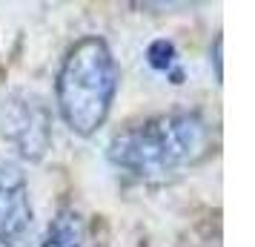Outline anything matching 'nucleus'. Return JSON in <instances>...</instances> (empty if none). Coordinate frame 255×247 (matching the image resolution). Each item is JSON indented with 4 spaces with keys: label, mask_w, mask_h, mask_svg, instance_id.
<instances>
[{
    "label": "nucleus",
    "mask_w": 255,
    "mask_h": 247,
    "mask_svg": "<svg viewBox=\"0 0 255 247\" xmlns=\"http://www.w3.org/2000/svg\"><path fill=\"white\" fill-rule=\"evenodd\" d=\"M212 153V127L198 112H166L118 132L109 144V161L140 181H158Z\"/></svg>",
    "instance_id": "1"
},
{
    "label": "nucleus",
    "mask_w": 255,
    "mask_h": 247,
    "mask_svg": "<svg viewBox=\"0 0 255 247\" xmlns=\"http://www.w3.org/2000/svg\"><path fill=\"white\" fill-rule=\"evenodd\" d=\"M121 72L101 37H83L66 52L58 72V109L66 127L92 135L109 118Z\"/></svg>",
    "instance_id": "2"
},
{
    "label": "nucleus",
    "mask_w": 255,
    "mask_h": 247,
    "mask_svg": "<svg viewBox=\"0 0 255 247\" xmlns=\"http://www.w3.org/2000/svg\"><path fill=\"white\" fill-rule=\"evenodd\" d=\"M29 227H32V204L23 170L12 158H0V245H20Z\"/></svg>",
    "instance_id": "4"
},
{
    "label": "nucleus",
    "mask_w": 255,
    "mask_h": 247,
    "mask_svg": "<svg viewBox=\"0 0 255 247\" xmlns=\"http://www.w3.org/2000/svg\"><path fill=\"white\" fill-rule=\"evenodd\" d=\"M40 247H83V222L75 210H60L52 224H49L46 236Z\"/></svg>",
    "instance_id": "5"
},
{
    "label": "nucleus",
    "mask_w": 255,
    "mask_h": 247,
    "mask_svg": "<svg viewBox=\"0 0 255 247\" xmlns=\"http://www.w3.org/2000/svg\"><path fill=\"white\" fill-rule=\"evenodd\" d=\"M146 60H149L152 69L169 72L175 66V60H178V52H175V46L169 40H155V43H149V49H146Z\"/></svg>",
    "instance_id": "6"
},
{
    "label": "nucleus",
    "mask_w": 255,
    "mask_h": 247,
    "mask_svg": "<svg viewBox=\"0 0 255 247\" xmlns=\"http://www.w3.org/2000/svg\"><path fill=\"white\" fill-rule=\"evenodd\" d=\"M0 135L29 161H40L52 144V115L35 92H12L0 101Z\"/></svg>",
    "instance_id": "3"
},
{
    "label": "nucleus",
    "mask_w": 255,
    "mask_h": 247,
    "mask_svg": "<svg viewBox=\"0 0 255 247\" xmlns=\"http://www.w3.org/2000/svg\"><path fill=\"white\" fill-rule=\"evenodd\" d=\"M215 75L221 78V37L215 40Z\"/></svg>",
    "instance_id": "7"
}]
</instances>
